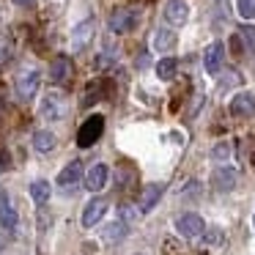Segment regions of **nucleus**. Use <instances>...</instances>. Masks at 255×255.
I'll list each match as a JSON object with an SVG mask.
<instances>
[{"label":"nucleus","mask_w":255,"mask_h":255,"mask_svg":"<svg viewBox=\"0 0 255 255\" xmlns=\"http://www.w3.org/2000/svg\"><path fill=\"white\" fill-rule=\"evenodd\" d=\"M137 22H140L137 8H116V11L110 14V19H107L113 33H129V30L137 28Z\"/></svg>","instance_id":"nucleus-1"},{"label":"nucleus","mask_w":255,"mask_h":255,"mask_svg":"<svg viewBox=\"0 0 255 255\" xmlns=\"http://www.w3.org/2000/svg\"><path fill=\"white\" fill-rule=\"evenodd\" d=\"M102 132H105V118L102 116L85 118V124L80 127V132H77V145L80 148H91V145L102 137Z\"/></svg>","instance_id":"nucleus-2"},{"label":"nucleus","mask_w":255,"mask_h":255,"mask_svg":"<svg viewBox=\"0 0 255 255\" xmlns=\"http://www.w3.org/2000/svg\"><path fill=\"white\" fill-rule=\"evenodd\" d=\"M39 113H41V118H47V121H61V118L66 116V99H63L61 94H55V91H50V94L41 96Z\"/></svg>","instance_id":"nucleus-3"},{"label":"nucleus","mask_w":255,"mask_h":255,"mask_svg":"<svg viewBox=\"0 0 255 255\" xmlns=\"http://www.w3.org/2000/svg\"><path fill=\"white\" fill-rule=\"evenodd\" d=\"M176 231L181 233L184 239H198L206 233V225H203V217L195 214V211H189V214H181L176 220Z\"/></svg>","instance_id":"nucleus-4"},{"label":"nucleus","mask_w":255,"mask_h":255,"mask_svg":"<svg viewBox=\"0 0 255 255\" xmlns=\"http://www.w3.org/2000/svg\"><path fill=\"white\" fill-rule=\"evenodd\" d=\"M39 83H41V74L36 69H25L17 77V96L22 102H30L36 96V91H39Z\"/></svg>","instance_id":"nucleus-5"},{"label":"nucleus","mask_w":255,"mask_h":255,"mask_svg":"<svg viewBox=\"0 0 255 255\" xmlns=\"http://www.w3.org/2000/svg\"><path fill=\"white\" fill-rule=\"evenodd\" d=\"M236 181H239V173L228 165L214 167V173H211V187L217 192H231V189H236Z\"/></svg>","instance_id":"nucleus-6"},{"label":"nucleus","mask_w":255,"mask_h":255,"mask_svg":"<svg viewBox=\"0 0 255 255\" xmlns=\"http://www.w3.org/2000/svg\"><path fill=\"white\" fill-rule=\"evenodd\" d=\"M231 116L233 118H253L255 116V96L250 91H242L231 99Z\"/></svg>","instance_id":"nucleus-7"},{"label":"nucleus","mask_w":255,"mask_h":255,"mask_svg":"<svg viewBox=\"0 0 255 255\" xmlns=\"http://www.w3.org/2000/svg\"><path fill=\"white\" fill-rule=\"evenodd\" d=\"M222 61H225V44L222 41H211L203 52V66L209 74H220L222 69Z\"/></svg>","instance_id":"nucleus-8"},{"label":"nucleus","mask_w":255,"mask_h":255,"mask_svg":"<svg viewBox=\"0 0 255 255\" xmlns=\"http://www.w3.org/2000/svg\"><path fill=\"white\" fill-rule=\"evenodd\" d=\"M165 19H167V25H173V28H181V25L189 19V3L187 0H167Z\"/></svg>","instance_id":"nucleus-9"},{"label":"nucleus","mask_w":255,"mask_h":255,"mask_svg":"<svg viewBox=\"0 0 255 255\" xmlns=\"http://www.w3.org/2000/svg\"><path fill=\"white\" fill-rule=\"evenodd\" d=\"M83 165H80V162H69L66 167H63L61 173H58V187L61 189H66V192H72L74 187H77L80 181H83Z\"/></svg>","instance_id":"nucleus-10"},{"label":"nucleus","mask_w":255,"mask_h":255,"mask_svg":"<svg viewBox=\"0 0 255 255\" xmlns=\"http://www.w3.org/2000/svg\"><path fill=\"white\" fill-rule=\"evenodd\" d=\"M107 176H110V170H107V165H105V162L94 165L88 173H85V189H88V192H99V189H105Z\"/></svg>","instance_id":"nucleus-11"},{"label":"nucleus","mask_w":255,"mask_h":255,"mask_svg":"<svg viewBox=\"0 0 255 255\" xmlns=\"http://www.w3.org/2000/svg\"><path fill=\"white\" fill-rule=\"evenodd\" d=\"M162 192H165L162 184H148V187L143 189V195H140V200H137V211H140V214H148V211L159 203Z\"/></svg>","instance_id":"nucleus-12"},{"label":"nucleus","mask_w":255,"mask_h":255,"mask_svg":"<svg viewBox=\"0 0 255 255\" xmlns=\"http://www.w3.org/2000/svg\"><path fill=\"white\" fill-rule=\"evenodd\" d=\"M0 225L8 228V231H17V225H19V217H17V211H14V206L8 203L6 189H0Z\"/></svg>","instance_id":"nucleus-13"},{"label":"nucleus","mask_w":255,"mask_h":255,"mask_svg":"<svg viewBox=\"0 0 255 255\" xmlns=\"http://www.w3.org/2000/svg\"><path fill=\"white\" fill-rule=\"evenodd\" d=\"M105 211H107V200L105 198H94L83 211V228H94L96 222L105 217Z\"/></svg>","instance_id":"nucleus-14"},{"label":"nucleus","mask_w":255,"mask_h":255,"mask_svg":"<svg viewBox=\"0 0 255 255\" xmlns=\"http://www.w3.org/2000/svg\"><path fill=\"white\" fill-rule=\"evenodd\" d=\"M69 77H72V61H69L66 55L52 58V63H50V80L52 83H66Z\"/></svg>","instance_id":"nucleus-15"},{"label":"nucleus","mask_w":255,"mask_h":255,"mask_svg":"<svg viewBox=\"0 0 255 255\" xmlns=\"http://www.w3.org/2000/svg\"><path fill=\"white\" fill-rule=\"evenodd\" d=\"M176 44H178V39H176V33H173V30L159 28L154 33V50L156 52H173V50H176Z\"/></svg>","instance_id":"nucleus-16"},{"label":"nucleus","mask_w":255,"mask_h":255,"mask_svg":"<svg viewBox=\"0 0 255 255\" xmlns=\"http://www.w3.org/2000/svg\"><path fill=\"white\" fill-rule=\"evenodd\" d=\"M55 145H58V137L52 132H47V129L33 132V148L39 154H50V151H55Z\"/></svg>","instance_id":"nucleus-17"},{"label":"nucleus","mask_w":255,"mask_h":255,"mask_svg":"<svg viewBox=\"0 0 255 255\" xmlns=\"http://www.w3.org/2000/svg\"><path fill=\"white\" fill-rule=\"evenodd\" d=\"M91 36H94V19H88V22H83V25H77V28H74L72 47H74V50H83V47L91 41Z\"/></svg>","instance_id":"nucleus-18"},{"label":"nucleus","mask_w":255,"mask_h":255,"mask_svg":"<svg viewBox=\"0 0 255 255\" xmlns=\"http://www.w3.org/2000/svg\"><path fill=\"white\" fill-rule=\"evenodd\" d=\"M50 181H44V178H41V181H33L30 184V198H33V203L36 206H44L47 200H50Z\"/></svg>","instance_id":"nucleus-19"},{"label":"nucleus","mask_w":255,"mask_h":255,"mask_svg":"<svg viewBox=\"0 0 255 255\" xmlns=\"http://www.w3.org/2000/svg\"><path fill=\"white\" fill-rule=\"evenodd\" d=\"M124 236H127V222L124 220H116V222H110V225L105 228V242L107 244H118Z\"/></svg>","instance_id":"nucleus-20"},{"label":"nucleus","mask_w":255,"mask_h":255,"mask_svg":"<svg viewBox=\"0 0 255 255\" xmlns=\"http://www.w3.org/2000/svg\"><path fill=\"white\" fill-rule=\"evenodd\" d=\"M178 72V61L176 58H162L159 63H156V74H159V80H173Z\"/></svg>","instance_id":"nucleus-21"},{"label":"nucleus","mask_w":255,"mask_h":255,"mask_svg":"<svg viewBox=\"0 0 255 255\" xmlns=\"http://www.w3.org/2000/svg\"><path fill=\"white\" fill-rule=\"evenodd\" d=\"M236 11L242 19H255V0H236Z\"/></svg>","instance_id":"nucleus-22"},{"label":"nucleus","mask_w":255,"mask_h":255,"mask_svg":"<svg viewBox=\"0 0 255 255\" xmlns=\"http://www.w3.org/2000/svg\"><path fill=\"white\" fill-rule=\"evenodd\" d=\"M239 36H242V39L247 41L250 52H255V28H253V25H247V28H242V33H239Z\"/></svg>","instance_id":"nucleus-23"},{"label":"nucleus","mask_w":255,"mask_h":255,"mask_svg":"<svg viewBox=\"0 0 255 255\" xmlns=\"http://www.w3.org/2000/svg\"><path fill=\"white\" fill-rule=\"evenodd\" d=\"M211 156H214V159H228V156H231V145H228V143H220V145H214V151H211Z\"/></svg>","instance_id":"nucleus-24"},{"label":"nucleus","mask_w":255,"mask_h":255,"mask_svg":"<svg viewBox=\"0 0 255 255\" xmlns=\"http://www.w3.org/2000/svg\"><path fill=\"white\" fill-rule=\"evenodd\" d=\"M206 242L209 244H222V231L220 228H211V231L206 233Z\"/></svg>","instance_id":"nucleus-25"},{"label":"nucleus","mask_w":255,"mask_h":255,"mask_svg":"<svg viewBox=\"0 0 255 255\" xmlns=\"http://www.w3.org/2000/svg\"><path fill=\"white\" fill-rule=\"evenodd\" d=\"M124 220H137V209H134V206H127V209H124Z\"/></svg>","instance_id":"nucleus-26"},{"label":"nucleus","mask_w":255,"mask_h":255,"mask_svg":"<svg viewBox=\"0 0 255 255\" xmlns=\"http://www.w3.org/2000/svg\"><path fill=\"white\" fill-rule=\"evenodd\" d=\"M11 3H14V6H19V8H30L36 0H11Z\"/></svg>","instance_id":"nucleus-27"},{"label":"nucleus","mask_w":255,"mask_h":255,"mask_svg":"<svg viewBox=\"0 0 255 255\" xmlns=\"http://www.w3.org/2000/svg\"><path fill=\"white\" fill-rule=\"evenodd\" d=\"M6 61H8V47L0 44V63H6Z\"/></svg>","instance_id":"nucleus-28"},{"label":"nucleus","mask_w":255,"mask_h":255,"mask_svg":"<svg viewBox=\"0 0 255 255\" xmlns=\"http://www.w3.org/2000/svg\"><path fill=\"white\" fill-rule=\"evenodd\" d=\"M253 225H255V220H253Z\"/></svg>","instance_id":"nucleus-29"},{"label":"nucleus","mask_w":255,"mask_h":255,"mask_svg":"<svg viewBox=\"0 0 255 255\" xmlns=\"http://www.w3.org/2000/svg\"><path fill=\"white\" fill-rule=\"evenodd\" d=\"M140 255H143V253H140Z\"/></svg>","instance_id":"nucleus-30"}]
</instances>
